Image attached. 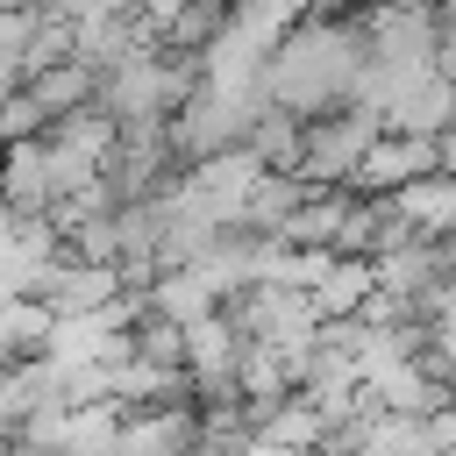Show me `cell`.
Here are the masks:
<instances>
[{"label":"cell","mask_w":456,"mask_h":456,"mask_svg":"<svg viewBox=\"0 0 456 456\" xmlns=\"http://www.w3.org/2000/svg\"><path fill=\"white\" fill-rule=\"evenodd\" d=\"M378 135H385V114H370V107H335V114L306 121V142H299L292 178L314 185V192H342V185L356 178V164L370 157Z\"/></svg>","instance_id":"6da1fadb"},{"label":"cell","mask_w":456,"mask_h":456,"mask_svg":"<svg viewBox=\"0 0 456 456\" xmlns=\"http://www.w3.org/2000/svg\"><path fill=\"white\" fill-rule=\"evenodd\" d=\"M435 171V135H378L370 142V157L356 164V178H349V192H363V200H392L399 185H413V178H428Z\"/></svg>","instance_id":"7a4b0ae2"},{"label":"cell","mask_w":456,"mask_h":456,"mask_svg":"<svg viewBox=\"0 0 456 456\" xmlns=\"http://www.w3.org/2000/svg\"><path fill=\"white\" fill-rule=\"evenodd\" d=\"M114 456H200V413L185 399L121 413V449Z\"/></svg>","instance_id":"3957f363"},{"label":"cell","mask_w":456,"mask_h":456,"mask_svg":"<svg viewBox=\"0 0 456 456\" xmlns=\"http://www.w3.org/2000/svg\"><path fill=\"white\" fill-rule=\"evenodd\" d=\"M392 214L413 228V242H456V178L449 171H428L413 185L392 192Z\"/></svg>","instance_id":"277c9868"}]
</instances>
